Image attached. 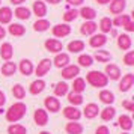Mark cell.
Here are the masks:
<instances>
[{"label":"cell","instance_id":"d4e9b609","mask_svg":"<svg viewBox=\"0 0 134 134\" xmlns=\"http://www.w3.org/2000/svg\"><path fill=\"white\" fill-rule=\"evenodd\" d=\"M14 15H15L18 20H29V18H30V15H32V12H30V9H29V8L18 6L15 11H14Z\"/></svg>","mask_w":134,"mask_h":134},{"label":"cell","instance_id":"e0dca14e","mask_svg":"<svg viewBox=\"0 0 134 134\" xmlns=\"http://www.w3.org/2000/svg\"><path fill=\"white\" fill-rule=\"evenodd\" d=\"M51 62H54V65L57 68H65L66 65H69V54L68 53H57L54 60Z\"/></svg>","mask_w":134,"mask_h":134},{"label":"cell","instance_id":"1f68e13d","mask_svg":"<svg viewBox=\"0 0 134 134\" xmlns=\"http://www.w3.org/2000/svg\"><path fill=\"white\" fill-rule=\"evenodd\" d=\"M99 99H101L104 104H111L115 101V95H113V92L104 89V91L99 92Z\"/></svg>","mask_w":134,"mask_h":134},{"label":"cell","instance_id":"4316f807","mask_svg":"<svg viewBox=\"0 0 134 134\" xmlns=\"http://www.w3.org/2000/svg\"><path fill=\"white\" fill-rule=\"evenodd\" d=\"M92 59L101 62V63H105V62H109L110 59H111V54H110L109 51H105V50H97Z\"/></svg>","mask_w":134,"mask_h":134},{"label":"cell","instance_id":"ffe728a7","mask_svg":"<svg viewBox=\"0 0 134 134\" xmlns=\"http://www.w3.org/2000/svg\"><path fill=\"white\" fill-rule=\"evenodd\" d=\"M131 38H130V35H127V33H124V35H119L118 36V47L121 50H130L131 48Z\"/></svg>","mask_w":134,"mask_h":134},{"label":"cell","instance_id":"681fc988","mask_svg":"<svg viewBox=\"0 0 134 134\" xmlns=\"http://www.w3.org/2000/svg\"><path fill=\"white\" fill-rule=\"evenodd\" d=\"M5 35H6V30L3 29V26H0V39H2V38H5Z\"/></svg>","mask_w":134,"mask_h":134},{"label":"cell","instance_id":"7402d4cb","mask_svg":"<svg viewBox=\"0 0 134 134\" xmlns=\"http://www.w3.org/2000/svg\"><path fill=\"white\" fill-rule=\"evenodd\" d=\"M45 89V81L42 79H36L35 81H32L30 85V93L32 95H38Z\"/></svg>","mask_w":134,"mask_h":134},{"label":"cell","instance_id":"ac0fdd59","mask_svg":"<svg viewBox=\"0 0 134 134\" xmlns=\"http://www.w3.org/2000/svg\"><path fill=\"white\" fill-rule=\"evenodd\" d=\"M8 32L12 36H23L26 33V27L23 24H20V23H12V24H9V27H8Z\"/></svg>","mask_w":134,"mask_h":134},{"label":"cell","instance_id":"d590c367","mask_svg":"<svg viewBox=\"0 0 134 134\" xmlns=\"http://www.w3.org/2000/svg\"><path fill=\"white\" fill-rule=\"evenodd\" d=\"M33 29L36 32H45V30H48L50 29V21L48 20H44V18H39L33 24Z\"/></svg>","mask_w":134,"mask_h":134},{"label":"cell","instance_id":"e575fe53","mask_svg":"<svg viewBox=\"0 0 134 134\" xmlns=\"http://www.w3.org/2000/svg\"><path fill=\"white\" fill-rule=\"evenodd\" d=\"M111 27H113V23H111V20H110L109 17L101 18V21H99V29H101V32H103L104 35L109 33V32L111 30Z\"/></svg>","mask_w":134,"mask_h":134},{"label":"cell","instance_id":"9a60e30c","mask_svg":"<svg viewBox=\"0 0 134 134\" xmlns=\"http://www.w3.org/2000/svg\"><path fill=\"white\" fill-rule=\"evenodd\" d=\"M33 14L36 15L38 18H42L47 15V6H45V3L41 2V0H36V2H33Z\"/></svg>","mask_w":134,"mask_h":134},{"label":"cell","instance_id":"cb8c5ba5","mask_svg":"<svg viewBox=\"0 0 134 134\" xmlns=\"http://www.w3.org/2000/svg\"><path fill=\"white\" fill-rule=\"evenodd\" d=\"M79 15H81L86 21H93V18L97 17V12H95V9L91 6H85L81 8V11L79 12Z\"/></svg>","mask_w":134,"mask_h":134},{"label":"cell","instance_id":"836d02e7","mask_svg":"<svg viewBox=\"0 0 134 134\" xmlns=\"http://www.w3.org/2000/svg\"><path fill=\"white\" fill-rule=\"evenodd\" d=\"M68 89H69V86L65 81H60V83H57L54 86V95L56 97H63V95L68 93Z\"/></svg>","mask_w":134,"mask_h":134},{"label":"cell","instance_id":"484cf974","mask_svg":"<svg viewBox=\"0 0 134 134\" xmlns=\"http://www.w3.org/2000/svg\"><path fill=\"white\" fill-rule=\"evenodd\" d=\"M98 111H99V107H98L97 104H87L86 105V109H85V116L87 118V119H93V118H97L98 116Z\"/></svg>","mask_w":134,"mask_h":134},{"label":"cell","instance_id":"277c9868","mask_svg":"<svg viewBox=\"0 0 134 134\" xmlns=\"http://www.w3.org/2000/svg\"><path fill=\"white\" fill-rule=\"evenodd\" d=\"M134 85V74H125L124 77H122L121 83H119V91L121 92H128Z\"/></svg>","mask_w":134,"mask_h":134},{"label":"cell","instance_id":"f546056e","mask_svg":"<svg viewBox=\"0 0 134 134\" xmlns=\"http://www.w3.org/2000/svg\"><path fill=\"white\" fill-rule=\"evenodd\" d=\"M130 20H131V15H127V14H119V15H116L115 20H111V23H113L115 26H118V27H124Z\"/></svg>","mask_w":134,"mask_h":134},{"label":"cell","instance_id":"8992f818","mask_svg":"<svg viewBox=\"0 0 134 134\" xmlns=\"http://www.w3.org/2000/svg\"><path fill=\"white\" fill-rule=\"evenodd\" d=\"M51 32H53V35H54L56 38H65L71 33V27H69L66 23H63V24H56Z\"/></svg>","mask_w":134,"mask_h":134},{"label":"cell","instance_id":"ba28073f","mask_svg":"<svg viewBox=\"0 0 134 134\" xmlns=\"http://www.w3.org/2000/svg\"><path fill=\"white\" fill-rule=\"evenodd\" d=\"M80 74V68L77 65H66L65 68H62V77L63 79H74V77H77Z\"/></svg>","mask_w":134,"mask_h":134},{"label":"cell","instance_id":"7c38bea8","mask_svg":"<svg viewBox=\"0 0 134 134\" xmlns=\"http://www.w3.org/2000/svg\"><path fill=\"white\" fill-rule=\"evenodd\" d=\"M127 6V0H111L110 2V12L119 15L124 12V9Z\"/></svg>","mask_w":134,"mask_h":134},{"label":"cell","instance_id":"5b68a950","mask_svg":"<svg viewBox=\"0 0 134 134\" xmlns=\"http://www.w3.org/2000/svg\"><path fill=\"white\" fill-rule=\"evenodd\" d=\"M44 105H45V109L50 110L51 113H56V111L60 110V101L54 97H47L44 99Z\"/></svg>","mask_w":134,"mask_h":134},{"label":"cell","instance_id":"4fadbf2b","mask_svg":"<svg viewBox=\"0 0 134 134\" xmlns=\"http://www.w3.org/2000/svg\"><path fill=\"white\" fill-rule=\"evenodd\" d=\"M45 48L48 50V51H51V53H62V48H63V45H62V42L59 41V39H47L45 41Z\"/></svg>","mask_w":134,"mask_h":134},{"label":"cell","instance_id":"5bb4252c","mask_svg":"<svg viewBox=\"0 0 134 134\" xmlns=\"http://www.w3.org/2000/svg\"><path fill=\"white\" fill-rule=\"evenodd\" d=\"M12 56H14V48H12V45H11L9 42L2 44V47H0V57L9 62L11 59H12Z\"/></svg>","mask_w":134,"mask_h":134},{"label":"cell","instance_id":"f1b7e54d","mask_svg":"<svg viewBox=\"0 0 134 134\" xmlns=\"http://www.w3.org/2000/svg\"><path fill=\"white\" fill-rule=\"evenodd\" d=\"M119 127H121L124 131H130V130L133 128V121H131V118L127 116V115L119 116Z\"/></svg>","mask_w":134,"mask_h":134},{"label":"cell","instance_id":"30bf717a","mask_svg":"<svg viewBox=\"0 0 134 134\" xmlns=\"http://www.w3.org/2000/svg\"><path fill=\"white\" fill-rule=\"evenodd\" d=\"M63 116L69 119V121H79L80 118H81V111H80L77 107H74V105H69V107H65L63 109Z\"/></svg>","mask_w":134,"mask_h":134},{"label":"cell","instance_id":"bcb514c9","mask_svg":"<svg viewBox=\"0 0 134 134\" xmlns=\"http://www.w3.org/2000/svg\"><path fill=\"white\" fill-rule=\"evenodd\" d=\"M122 105H124L127 110H130V111H133V110H134V104L131 103V101H124V103H122Z\"/></svg>","mask_w":134,"mask_h":134},{"label":"cell","instance_id":"603a6c76","mask_svg":"<svg viewBox=\"0 0 134 134\" xmlns=\"http://www.w3.org/2000/svg\"><path fill=\"white\" fill-rule=\"evenodd\" d=\"M20 72L23 74V75H30L33 72V63H32L29 59H23V60L20 62Z\"/></svg>","mask_w":134,"mask_h":134},{"label":"cell","instance_id":"83f0119b","mask_svg":"<svg viewBox=\"0 0 134 134\" xmlns=\"http://www.w3.org/2000/svg\"><path fill=\"white\" fill-rule=\"evenodd\" d=\"M68 50L71 53H80L81 50H85V42L80 41V39H74V41L68 44Z\"/></svg>","mask_w":134,"mask_h":134},{"label":"cell","instance_id":"f907efd6","mask_svg":"<svg viewBox=\"0 0 134 134\" xmlns=\"http://www.w3.org/2000/svg\"><path fill=\"white\" fill-rule=\"evenodd\" d=\"M26 0H11V3L12 5H21V3H24Z\"/></svg>","mask_w":134,"mask_h":134},{"label":"cell","instance_id":"4dcf8cb0","mask_svg":"<svg viewBox=\"0 0 134 134\" xmlns=\"http://www.w3.org/2000/svg\"><path fill=\"white\" fill-rule=\"evenodd\" d=\"M15 71H17V65H15L14 62H6V63L2 66V74H3V75H6V77L14 75Z\"/></svg>","mask_w":134,"mask_h":134},{"label":"cell","instance_id":"b9f144b4","mask_svg":"<svg viewBox=\"0 0 134 134\" xmlns=\"http://www.w3.org/2000/svg\"><path fill=\"white\" fill-rule=\"evenodd\" d=\"M77 17H79V11L69 9V11H66V12L63 14V21H65V23H69V21H74Z\"/></svg>","mask_w":134,"mask_h":134},{"label":"cell","instance_id":"c3c4849f","mask_svg":"<svg viewBox=\"0 0 134 134\" xmlns=\"http://www.w3.org/2000/svg\"><path fill=\"white\" fill-rule=\"evenodd\" d=\"M5 103H6V97H5V93H3V92L0 91V107H3Z\"/></svg>","mask_w":134,"mask_h":134},{"label":"cell","instance_id":"2e32d148","mask_svg":"<svg viewBox=\"0 0 134 134\" xmlns=\"http://www.w3.org/2000/svg\"><path fill=\"white\" fill-rule=\"evenodd\" d=\"M97 29H98V24L95 21H85L80 27V32L83 35H95Z\"/></svg>","mask_w":134,"mask_h":134},{"label":"cell","instance_id":"3957f363","mask_svg":"<svg viewBox=\"0 0 134 134\" xmlns=\"http://www.w3.org/2000/svg\"><path fill=\"white\" fill-rule=\"evenodd\" d=\"M50 69H51V60H50V59H42V60L38 63L36 69H35V72H36V77H38V79L44 77L45 74H48Z\"/></svg>","mask_w":134,"mask_h":134},{"label":"cell","instance_id":"6da1fadb","mask_svg":"<svg viewBox=\"0 0 134 134\" xmlns=\"http://www.w3.org/2000/svg\"><path fill=\"white\" fill-rule=\"evenodd\" d=\"M27 111V107H26L24 103H15L12 104L9 109L6 110V119L8 122H17L20 119H23Z\"/></svg>","mask_w":134,"mask_h":134},{"label":"cell","instance_id":"7a4b0ae2","mask_svg":"<svg viewBox=\"0 0 134 134\" xmlns=\"http://www.w3.org/2000/svg\"><path fill=\"white\" fill-rule=\"evenodd\" d=\"M86 80L89 81V85L95 86V87H104V86H107V83H109L107 75L103 74L101 71H91V72L86 75Z\"/></svg>","mask_w":134,"mask_h":134},{"label":"cell","instance_id":"f6af8a7d","mask_svg":"<svg viewBox=\"0 0 134 134\" xmlns=\"http://www.w3.org/2000/svg\"><path fill=\"white\" fill-rule=\"evenodd\" d=\"M124 29H125L127 32H134V23H133V20H130L127 24L124 26Z\"/></svg>","mask_w":134,"mask_h":134},{"label":"cell","instance_id":"9f6ffc18","mask_svg":"<svg viewBox=\"0 0 134 134\" xmlns=\"http://www.w3.org/2000/svg\"><path fill=\"white\" fill-rule=\"evenodd\" d=\"M0 3H2V2H0Z\"/></svg>","mask_w":134,"mask_h":134},{"label":"cell","instance_id":"9c48e42d","mask_svg":"<svg viewBox=\"0 0 134 134\" xmlns=\"http://www.w3.org/2000/svg\"><path fill=\"white\" fill-rule=\"evenodd\" d=\"M107 44V36L104 33H98V35H92L91 41H89V45L93 47V48H101Z\"/></svg>","mask_w":134,"mask_h":134},{"label":"cell","instance_id":"11a10c76","mask_svg":"<svg viewBox=\"0 0 134 134\" xmlns=\"http://www.w3.org/2000/svg\"><path fill=\"white\" fill-rule=\"evenodd\" d=\"M122 134H128V133H122Z\"/></svg>","mask_w":134,"mask_h":134},{"label":"cell","instance_id":"7bdbcfd3","mask_svg":"<svg viewBox=\"0 0 134 134\" xmlns=\"http://www.w3.org/2000/svg\"><path fill=\"white\" fill-rule=\"evenodd\" d=\"M124 63L128 65V66H133L134 65V51L133 50H130L127 54L124 56Z\"/></svg>","mask_w":134,"mask_h":134},{"label":"cell","instance_id":"f35d334b","mask_svg":"<svg viewBox=\"0 0 134 134\" xmlns=\"http://www.w3.org/2000/svg\"><path fill=\"white\" fill-rule=\"evenodd\" d=\"M86 89V81L83 79H75L74 80V85H72V92L75 93H81V92Z\"/></svg>","mask_w":134,"mask_h":134},{"label":"cell","instance_id":"8d00e7d4","mask_svg":"<svg viewBox=\"0 0 134 134\" xmlns=\"http://www.w3.org/2000/svg\"><path fill=\"white\" fill-rule=\"evenodd\" d=\"M68 101L72 104L74 107H77V105H80V104H83V97H81V93L71 92V93H68Z\"/></svg>","mask_w":134,"mask_h":134},{"label":"cell","instance_id":"ee69618b","mask_svg":"<svg viewBox=\"0 0 134 134\" xmlns=\"http://www.w3.org/2000/svg\"><path fill=\"white\" fill-rule=\"evenodd\" d=\"M95 134H110V131H109V128L105 127V125H101V127L97 128V133Z\"/></svg>","mask_w":134,"mask_h":134},{"label":"cell","instance_id":"74e56055","mask_svg":"<svg viewBox=\"0 0 134 134\" xmlns=\"http://www.w3.org/2000/svg\"><path fill=\"white\" fill-rule=\"evenodd\" d=\"M8 134H27V130L20 124H12L8 128Z\"/></svg>","mask_w":134,"mask_h":134},{"label":"cell","instance_id":"8fae6325","mask_svg":"<svg viewBox=\"0 0 134 134\" xmlns=\"http://www.w3.org/2000/svg\"><path fill=\"white\" fill-rule=\"evenodd\" d=\"M33 119H35V122H36V125L44 127V125H47V122H48V113H47L44 109H38V110H35Z\"/></svg>","mask_w":134,"mask_h":134},{"label":"cell","instance_id":"816d5d0a","mask_svg":"<svg viewBox=\"0 0 134 134\" xmlns=\"http://www.w3.org/2000/svg\"><path fill=\"white\" fill-rule=\"evenodd\" d=\"M98 3H99V5H107V3H110V2H111V0H97Z\"/></svg>","mask_w":134,"mask_h":134},{"label":"cell","instance_id":"7dc6e473","mask_svg":"<svg viewBox=\"0 0 134 134\" xmlns=\"http://www.w3.org/2000/svg\"><path fill=\"white\" fill-rule=\"evenodd\" d=\"M83 2H85V0H66V3L71 5V6H80Z\"/></svg>","mask_w":134,"mask_h":134},{"label":"cell","instance_id":"52a82bcc","mask_svg":"<svg viewBox=\"0 0 134 134\" xmlns=\"http://www.w3.org/2000/svg\"><path fill=\"white\" fill-rule=\"evenodd\" d=\"M105 75L110 80H119V77H121V69L115 63H107L105 65Z\"/></svg>","mask_w":134,"mask_h":134},{"label":"cell","instance_id":"60d3db41","mask_svg":"<svg viewBox=\"0 0 134 134\" xmlns=\"http://www.w3.org/2000/svg\"><path fill=\"white\" fill-rule=\"evenodd\" d=\"M12 93H14V97L15 98H18V99H23V98L26 97V91H24V87L21 85H15L12 87Z\"/></svg>","mask_w":134,"mask_h":134},{"label":"cell","instance_id":"d6a6232c","mask_svg":"<svg viewBox=\"0 0 134 134\" xmlns=\"http://www.w3.org/2000/svg\"><path fill=\"white\" fill-rule=\"evenodd\" d=\"M115 115H116V109L111 107V105H109V107H105V109L101 111V119H103V121H111V119L115 118Z\"/></svg>","mask_w":134,"mask_h":134},{"label":"cell","instance_id":"44dd1931","mask_svg":"<svg viewBox=\"0 0 134 134\" xmlns=\"http://www.w3.org/2000/svg\"><path fill=\"white\" fill-rule=\"evenodd\" d=\"M12 15H14V12H12L11 8H8V6L2 8V9H0V23H2V24H8V23H11Z\"/></svg>","mask_w":134,"mask_h":134},{"label":"cell","instance_id":"f5cc1de1","mask_svg":"<svg viewBox=\"0 0 134 134\" xmlns=\"http://www.w3.org/2000/svg\"><path fill=\"white\" fill-rule=\"evenodd\" d=\"M44 2H48V3H51V5H57L60 0H44Z\"/></svg>","mask_w":134,"mask_h":134},{"label":"cell","instance_id":"ab89813d","mask_svg":"<svg viewBox=\"0 0 134 134\" xmlns=\"http://www.w3.org/2000/svg\"><path fill=\"white\" fill-rule=\"evenodd\" d=\"M79 65L80 66H85V68H89V66H92V63H93V59H92V56H89V54H81L79 57Z\"/></svg>","mask_w":134,"mask_h":134},{"label":"cell","instance_id":"db71d44e","mask_svg":"<svg viewBox=\"0 0 134 134\" xmlns=\"http://www.w3.org/2000/svg\"><path fill=\"white\" fill-rule=\"evenodd\" d=\"M39 134H50L48 131H42V133H39Z\"/></svg>","mask_w":134,"mask_h":134},{"label":"cell","instance_id":"d6986e66","mask_svg":"<svg viewBox=\"0 0 134 134\" xmlns=\"http://www.w3.org/2000/svg\"><path fill=\"white\" fill-rule=\"evenodd\" d=\"M68 134H81L83 133V125L79 124L77 121H71L66 124V127H65Z\"/></svg>","mask_w":134,"mask_h":134}]
</instances>
